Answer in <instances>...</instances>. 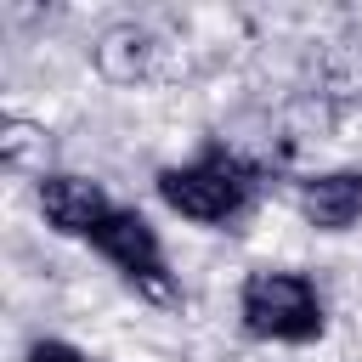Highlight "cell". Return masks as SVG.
Wrapping results in <instances>:
<instances>
[{
  "mask_svg": "<svg viewBox=\"0 0 362 362\" xmlns=\"http://www.w3.org/2000/svg\"><path fill=\"white\" fill-rule=\"evenodd\" d=\"M238 317L255 339H277V345H311L322 334L317 283L305 272H283V266H260V272L243 277Z\"/></svg>",
  "mask_w": 362,
  "mask_h": 362,
  "instance_id": "2",
  "label": "cell"
},
{
  "mask_svg": "<svg viewBox=\"0 0 362 362\" xmlns=\"http://www.w3.org/2000/svg\"><path fill=\"white\" fill-rule=\"evenodd\" d=\"M90 249H96L136 294H147V300H158V305L175 300V277H170V266H164V243H158V232H153L147 215L113 204V215L90 232Z\"/></svg>",
  "mask_w": 362,
  "mask_h": 362,
  "instance_id": "3",
  "label": "cell"
},
{
  "mask_svg": "<svg viewBox=\"0 0 362 362\" xmlns=\"http://www.w3.org/2000/svg\"><path fill=\"white\" fill-rule=\"evenodd\" d=\"M34 198H40L45 226L62 232V238H79V243H90V232L113 215V198L102 192V181L74 175V170H45L34 181Z\"/></svg>",
  "mask_w": 362,
  "mask_h": 362,
  "instance_id": "4",
  "label": "cell"
},
{
  "mask_svg": "<svg viewBox=\"0 0 362 362\" xmlns=\"http://www.w3.org/2000/svg\"><path fill=\"white\" fill-rule=\"evenodd\" d=\"M255 192H260V170H255L249 158L226 153V147H204L198 158L158 170V198H164L175 215L198 221V226H226V221H238V215L255 204Z\"/></svg>",
  "mask_w": 362,
  "mask_h": 362,
  "instance_id": "1",
  "label": "cell"
},
{
  "mask_svg": "<svg viewBox=\"0 0 362 362\" xmlns=\"http://www.w3.org/2000/svg\"><path fill=\"white\" fill-rule=\"evenodd\" d=\"M300 215L317 232H351L362 221V170H322L300 181Z\"/></svg>",
  "mask_w": 362,
  "mask_h": 362,
  "instance_id": "5",
  "label": "cell"
},
{
  "mask_svg": "<svg viewBox=\"0 0 362 362\" xmlns=\"http://www.w3.org/2000/svg\"><path fill=\"white\" fill-rule=\"evenodd\" d=\"M28 362H90L79 345H68V339H34L28 345Z\"/></svg>",
  "mask_w": 362,
  "mask_h": 362,
  "instance_id": "6",
  "label": "cell"
}]
</instances>
